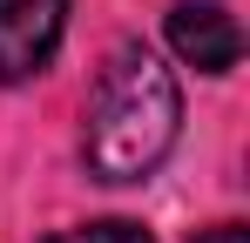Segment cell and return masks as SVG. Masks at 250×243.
<instances>
[{"instance_id": "6da1fadb", "label": "cell", "mask_w": 250, "mask_h": 243, "mask_svg": "<svg viewBox=\"0 0 250 243\" xmlns=\"http://www.w3.org/2000/svg\"><path fill=\"white\" fill-rule=\"evenodd\" d=\"M176 122H183L176 75H169L142 40H122V47L102 61L95 88H88L82 162L102 182H142V176L176 149Z\"/></svg>"}, {"instance_id": "7a4b0ae2", "label": "cell", "mask_w": 250, "mask_h": 243, "mask_svg": "<svg viewBox=\"0 0 250 243\" xmlns=\"http://www.w3.org/2000/svg\"><path fill=\"white\" fill-rule=\"evenodd\" d=\"M75 0H0V88H21L54 61Z\"/></svg>"}, {"instance_id": "3957f363", "label": "cell", "mask_w": 250, "mask_h": 243, "mask_svg": "<svg viewBox=\"0 0 250 243\" xmlns=\"http://www.w3.org/2000/svg\"><path fill=\"white\" fill-rule=\"evenodd\" d=\"M169 47H176L196 75H230L237 54H244V34H237V20H230L216 0H183V7L169 14Z\"/></svg>"}, {"instance_id": "277c9868", "label": "cell", "mask_w": 250, "mask_h": 243, "mask_svg": "<svg viewBox=\"0 0 250 243\" xmlns=\"http://www.w3.org/2000/svg\"><path fill=\"white\" fill-rule=\"evenodd\" d=\"M47 243H149V230L108 216V223H75V230H61V237H47Z\"/></svg>"}, {"instance_id": "5b68a950", "label": "cell", "mask_w": 250, "mask_h": 243, "mask_svg": "<svg viewBox=\"0 0 250 243\" xmlns=\"http://www.w3.org/2000/svg\"><path fill=\"white\" fill-rule=\"evenodd\" d=\"M196 243H250V237H244V223H216V230L196 237Z\"/></svg>"}]
</instances>
